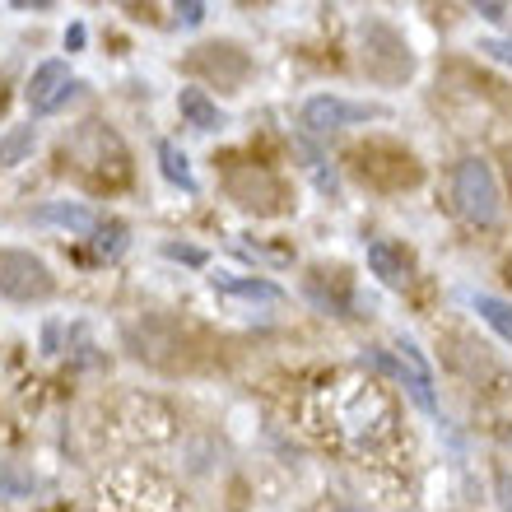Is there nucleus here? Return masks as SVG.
Instances as JSON below:
<instances>
[{"label":"nucleus","instance_id":"17","mask_svg":"<svg viewBox=\"0 0 512 512\" xmlns=\"http://www.w3.org/2000/svg\"><path fill=\"white\" fill-rule=\"evenodd\" d=\"M475 14H480V19H489V24H508V19H512L508 5H494V0H480V5H475Z\"/></svg>","mask_w":512,"mask_h":512},{"label":"nucleus","instance_id":"22","mask_svg":"<svg viewBox=\"0 0 512 512\" xmlns=\"http://www.w3.org/2000/svg\"><path fill=\"white\" fill-rule=\"evenodd\" d=\"M80 42H84V28L75 24V28H70V33H66V47H80Z\"/></svg>","mask_w":512,"mask_h":512},{"label":"nucleus","instance_id":"1","mask_svg":"<svg viewBox=\"0 0 512 512\" xmlns=\"http://www.w3.org/2000/svg\"><path fill=\"white\" fill-rule=\"evenodd\" d=\"M66 154L80 173H89L94 182H108V187H122L131 177V154H126L122 135L108 131L103 122H84L75 131V140L66 145Z\"/></svg>","mask_w":512,"mask_h":512},{"label":"nucleus","instance_id":"15","mask_svg":"<svg viewBox=\"0 0 512 512\" xmlns=\"http://www.w3.org/2000/svg\"><path fill=\"white\" fill-rule=\"evenodd\" d=\"M475 312L512 345V303H503V298H494V294H475Z\"/></svg>","mask_w":512,"mask_h":512},{"label":"nucleus","instance_id":"21","mask_svg":"<svg viewBox=\"0 0 512 512\" xmlns=\"http://www.w3.org/2000/svg\"><path fill=\"white\" fill-rule=\"evenodd\" d=\"M177 14H182V24H201L205 5H201V0H187V5H177Z\"/></svg>","mask_w":512,"mask_h":512},{"label":"nucleus","instance_id":"10","mask_svg":"<svg viewBox=\"0 0 512 512\" xmlns=\"http://www.w3.org/2000/svg\"><path fill=\"white\" fill-rule=\"evenodd\" d=\"M368 270H373L387 289H405V284H410V261H405V252L396 243H387V238H373V243H368Z\"/></svg>","mask_w":512,"mask_h":512},{"label":"nucleus","instance_id":"5","mask_svg":"<svg viewBox=\"0 0 512 512\" xmlns=\"http://www.w3.org/2000/svg\"><path fill=\"white\" fill-rule=\"evenodd\" d=\"M0 294L10 303H47L56 294V275L42 256L24 247H0Z\"/></svg>","mask_w":512,"mask_h":512},{"label":"nucleus","instance_id":"12","mask_svg":"<svg viewBox=\"0 0 512 512\" xmlns=\"http://www.w3.org/2000/svg\"><path fill=\"white\" fill-rule=\"evenodd\" d=\"M38 494V475L24 471L19 461H0V499H33Z\"/></svg>","mask_w":512,"mask_h":512},{"label":"nucleus","instance_id":"8","mask_svg":"<svg viewBox=\"0 0 512 512\" xmlns=\"http://www.w3.org/2000/svg\"><path fill=\"white\" fill-rule=\"evenodd\" d=\"M80 89L84 84L70 75L66 61H42V66L33 70V80H28V108H33V117H47V112H56L61 103H70Z\"/></svg>","mask_w":512,"mask_h":512},{"label":"nucleus","instance_id":"24","mask_svg":"<svg viewBox=\"0 0 512 512\" xmlns=\"http://www.w3.org/2000/svg\"><path fill=\"white\" fill-rule=\"evenodd\" d=\"M499 443H503V447H508V452H512V424H503V429H499Z\"/></svg>","mask_w":512,"mask_h":512},{"label":"nucleus","instance_id":"20","mask_svg":"<svg viewBox=\"0 0 512 512\" xmlns=\"http://www.w3.org/2000/svg\"><path fill=\"white\" fill-rule=\"evenodd\" d=\"M163 252L173 256V261H187V266H201V261H205V252H201V247H177V243H168V247H163Z\"/></svg>","mask_w":512,"mask_h":512},{"label":"nucleus","instance_id":"14","mask_svg":"<svg viewBox=\"0 0 512 512\" xmlns=\"http://www.w3.org/2000/svg\"><path fill=\"white\" fill-rule=\"evenodd\" d=\"M38 145V131L33 126H14L5 140H0V168H14V163H24Z\"/></svg>","mask_w":512,"mask_h":512},{"label":"nucleus","instance_id":"19","mask_svg":"<svg viewBox=\"0 0 512 512\" xmlns=\"http://www.w3.org/2000/svg\"><path fill=\"white\" fill-rule=\"evenodd\" d=\"M494 494H499V508L512 512V471H499V475H494Z\"/></svg>","mask_w":512,"mask_h":512},{"label":"nucleus","instance_id":"11","mask_svg":"<svg viewBox=\"0 0 512 512\" xmlns=\"http://www.w3.org/2000/svg\"><path fill=\"white\" fill-rule=\"evenodd\" d=\"M177 112H182V122L191 131H219L224 126V112H219V103L205 89H182L177 94Z\"/></svg>","mask_w":512,"mask_h":512},{"label":"nucleus","instance_id":"13","mask_svg":"<svg viewBox=\"0 0 512 512\" xmlns=\"http://www.w3.org/2000/svg\"><path fill=\"white\" fill-rule=\"evenodd\" d=\"M159 168H163V177H168L173 187L196 191V177H191V168H187V154H182L173 140H159Z\"/></svg>","mask_w":512,"mask_h":512},{"label":"nucleus","instance_id":"7","mask_svg":"<svg viewBox=\"0 0 512 512\" xmlns=\"http://www.w3.org/2000/svg\"><path fill=\"white\" fill-rule=\"evenodd\" d=\"M191 70L233 94V89L252 75V61H247V52L233 47V42H205V47H196V56H191Z\"/></svg>","mask_w":512,"mask_h":512},{"label":"nucleus","instance_id":"2","mask_svg":"<svg viewBox=\"0 0 512 512\" xmlns=\"http://www.w3.org/2000/svg\"><path fill=\"white\" fill-rule=\"evenodd\" d=\"M452 201H457L461 219L475 229H494L503 219V196H499V177L480 154L461 159L452 168Z\"/></svg>","mask_w":512,"mask_h":512},{"label":"nucleus","instance_id":"18","mask_svg":"<svg viewBox=\"0 0 512 512\" xmlns=\"http://www.w3.org/2000/svg\"><path fill=\"white\" fill-rule=\"evenodd\" d=\"M480 52H485V56H494V61H503V66H512V42L485 38V42H480Z\"/></svg>","mask_w":512,"mask_h":512},{"label":"nucleus","instance_id":"4","mask_svg":"<svg viewBox=\"0 0 512 512\" xmlns=\"http://www.w3.org/2000/svg\"><path fill=\"white\" fill-rule=\"evenodd\" d=\"M224 196H229L243 215H256V219H275L284 215V182L270 173L266 163H229L224 168Z\"/></svg>","mask_w":512,"mask_h":512},{"label":"nucleus","instance_id":"3","mask_svg":"<svg viewBox=\"0 0 512 512\" xmlns=\"http://www.w3.org/2000/svg\"><path fill=\"white\" fill-rule=\"evenodd\" d=\"M359 66H364L368 80H378V84H405L415 75V52H410V42L391 24L368 19L359 28Z\"/></svg>","mask_w":512,"mask_h":512},{"label":"nucleus","instance_id":"23","mask_svg":"<svg viewBox=\"0 0 512 512\" xmlns=\"http://www.w3.org/2000/svg\"><path fill=\"white\" fill-rule=\"evenodd\" d=\"M503 173H508V187H512V145L503 149Z\"/></svg>","mask_w":512,"mask_h":512},{"label":"nucleus","instance_id":"9","mask_svg":"<svg viewBox=\"0 0 512 512\" xmlns=\"http://www.w3.org/2000/svg\"><path fill=\"white\" fill-rule=\"evenodd\" d=\"M33 224H56V229H66V233H98L103 229L98 210L84 201H47L42 210H33Z\"/></svg>","mask_w":512,"mask_h":512},{"label":"nucleus","instance_id":"6","mask_svg":"<svg viewBox=\"0 0 512 512\" xmlns=\"http://www.w3.org/2000/svg\"><path fill=\"white\" fill-rule=\"evenodd\" d=\"M387 108L382 103H350V98H331V94H317L303 103V126L308 131H340V126H359V122H382Z\"/></svg>","mask_w":512,"mask_h":512},{"label":"nucleus","instance_id":"16","mask_svg":"<svg viewBox=\"0 0 512 512\" xmlns=\"http://www.w3.org/2000/svg\"><path fill=\"white\" fill-rule=\"evenodd\" d=\"M224 294H243V298H266V303H280V289L275 284H266V280H215Z\"/></svg>","mask_w":512,"mask_h":512}]
</instances>
